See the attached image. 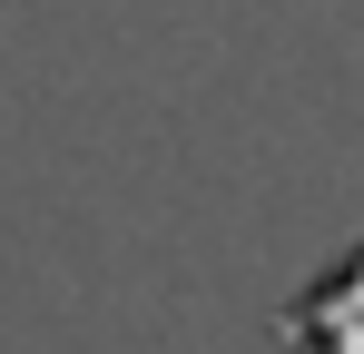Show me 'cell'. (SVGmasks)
<instances>
[{
    "mask_svg": "<svg viewBox=\"0 0 364 354\" xmlns=\"http://www.w3.org/2000/svg\"><path fill=\"white\" fill-rule=\"evenodd\" d=\"M296 335L315 354H364V256H345V266L296 305Z\"/></svg>",
    "mask_w": 364,
    "mask_h": 354,
    "instance_id": "6da1fadb",
    "label": "cell"
}]
</instances>
